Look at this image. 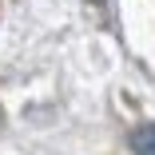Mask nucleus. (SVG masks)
<instances>
[{"label": "nucleus", "mask_w": 155, "mask_h": 155, "mask_svg": "<svg viewBox=\"0 0 155 155\" xmlns=\"http://www.w3.org/2000/svg\"><path fill=\"white\" fill-rule=\"evenodd\" d=\"M135 155H155V123H147V127L135 131Z\"/></svg>", "instance_id": "obj_1"}]
</instances>
